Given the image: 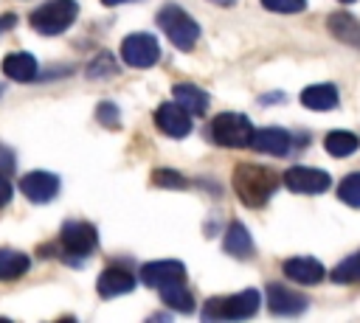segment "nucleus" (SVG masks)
<instances>
[{
	"mask_svg": "<svg viewBox=\"0 0 360 323\" xmlns=\"http://www.w3.org/2000/svg\"><path fill=\"white\" fill-rule=\"evenodd\" d=\"M31 258L22 250H11V247H0V281H17L28 272Z\"/></svg>",
	"mask_w": 360,
	"mask_h": 323,
	"instance_id": "obj_20",
	"label": "nucleus"
},
{
	"mask_svg": "<svg viewBox=\"0 0 360 323\" xmlns=\"http://www.w3.org/2000/svg\"><path fill=\"white\" fill-rule=\"evenodd\" d=\"M338 197H340L346 205L360 208V171L346 174V177L338 183Z\"/></svg>",
	"mask_w": 360,
	"mask_h": 323,
	"instance_id": "obj_25",
	"label": "nucleus"
},
{
	"mask_svg": "<svg viewBox=\"0 0 360 323\" xmlns=\"http://www.w3.org/2000/svg\"><path fill=\"white\" fill-rule=\"evenodd\" d=\"M360 146V138L346 132V129H335L323 138V149L332 154V157H349L354 149Z\"/></svg>",
	"mask_w": 360,
	"mask_h": 323,
	"instance_id": "obj_23",
	"label": "nucleus"
},
{
	"mask_svg": "<svg viewBox=\"0 0 360 323\" xmlns=\"http://www.w3.org/2000/svg\"><path fill=\"white\" fill-rule=\"evenodd\" d=\"M278 177L273 169L259 163H239L233 169V191L248 208H262L276 191Z\"/></svg>",
	"mask_w": 360,
	"mask_h": 323,
	"instance_id": "obj_1",
	"label": "nucleus"
},
{
	"mask_svg": "<svg viewBox=\"0 0 360 323\" xmlns=\"http://www.w3.org/2000/svg\"><path fill=\"white\" fill-rule=\"evenodd\" d=\"M138 278H141L146 286L160 289V286H166V284H177V281H183V278H186V267H183L180 261H172V258L149 261V264L141 267Z\"/></svg>",
	"mask_w": 360,
	"mask_h": 323,
	"instance_id": "obj_11",
	"label": "nucleus"
},
{
	"mask_svg": "<svg viewBox=\"0 0 360 323\" xmlns=\"http://www.w3.org/2000/svg\"><path fill=\"white\" fill-rule=\"evenodd\" d=\"M96 118H98V124H104V126H110V129H118L121 112H118V107H115V104L101 101V104L96 107Z\"/></svg>",
	"mask_w": 360,
	"mask_h": 323,
	"instance_id": "obj_29",
	"label": "nucleus"
},
{
	"mask_svg": "<svg viewBox=\"0 0 360 323\" xmlns=\"http://www.w3.org/2000/svg\"><path fill=\"white\" fill-rule=\"evenodd\" d=\"M104 6H121V3H135V0H101Z\"/></svg>",
	"mask_w": 360,
	"mask_h": 323,
	"instance_id": "obj_33",
	"label": "nucleus"
},
{
	"mask_svg": "<svg viewBox=\"0 0 360 323\" xmlns=\"http://www.w3.org/2000/svg\"><path fill=\"white\" fill-rule=\"evenodd\" d=\"M135 289V275L127 272L124 267H107L98 281H96V292L101 298H115V295H127Z\"/></svg>",
	"mask_w": 360,
	"mask_h": 323,
	"instance_id": "obj_15",
	"label": "nucleus"
},
{
	"mask_svg": "<svg viewBox=\"0 0 360 323\" xmlns=\"http://www.w3.org/2000/svg\"><path fill=\"white\" fill-rule=\"evenodd\" d=\"M121 59H124V65L138 67V70L152 67L160 59V45L152 34H129L121 42Z\"/></svg>",
	"mask_w": 360,
	"mask_h": 323,
	"instance_id": "obj_6",
	"label": "nucleus"
},
{
	"mask_svg": "<svg viewBox=\"0 0 360 323\" xmlns=\"http://www.w3.org/2000/svg\"><path fill=\"white\" fill-rule=\"evenodd\" d=\"M118 70V65L112 62V56L110 53H98L90 65H87V79H107V76H112Z\"/></svg>",
	"mask_w": 360,
	"mask_h": 323,
	"instance_id": "obj_26",
	"label": "nucleus"
},
{
	"mask_svg": "<svg viewBox=\"0 0 360 323\" xmlns=\"http://www.w3.org/2000/svg\"><path fill=\"white\" fill-rule=\"evenodd\" d=\"M340 3H354V0H340Z\"/></svg>",
	"mask_w": 360,
	"mask_h": 323,
	"instance_id": "obj_35",
	"label": "nucleus"
},
{
	"mask_svg": "<svg viewBox=\"0 0 360 323\" xmlns=\"http://www.w3.org/2000/svg\"><path fill=\"white\" fill-rule=\"evenodd\" d=\"M222 247H225V253H228V256H233V258H248V256L253 253L250 230H248L242 222H231V228L225 230Z\"/></svg>",
	"mask_w": 360,
	"mask_h": 323,
	"instance_id": "obj_19",
	"label": "nucleus"
},
{
	"mask_svg": "<svg viewBox=\"0 0 360 323\" xmlns=\"http://www.w3.org/2000/svg\"><path fill=\"white\" fill-rule=\"evenodd\" d=\"M172 95H174V101H177L183 110H188L191 115H202V112L208 110V95H205V90H200L197 84H174V87H172Z\"/></svg>",
	"mask_w": 360,
	"mask_h": 323,
	"instance_id": "obj_21",
	"label": "nucleus"
},
{
	"mask_svg": "<svg viewBox=\"0 0 360 323\" xmlns=\"http://www.w3.org/2000/svg\"><path fill=\"white\" fill-rule=\"evenodd\" d=\"M338 87L335 84H309L301 90V104L307 110H315V112H326V110H335L338 107Z\"/></svg>",
	"mask_w": 360,
	"mask_h": 323,
	"instance_id": "obj_18",
	"label": "nucleus"
},
{
	"mask_svg": "<svg viewBox=\"0 0 360 323\" xmlns=\"http://www.w3.org/2000/svg\"><path fill=\"white\" fill-rule=\"evenodd\" d=\"M20 191L25 194V199L42 205L51 202L59 194V177L51 171H28L20 177Z\"/></svg>",
	"mask_w": 360,
	"mask_h": 323,
	"instance_id": "obj_10",
	"label": "nucleus"
},
{
	"mask_svg": "<svg viewBox=\"0 0 360 323\" xmlns=\"http://www.w3.org/2000/svg\"><path fill=\"white\" fill-rule=\"evenodd\" d=\"M332 281H335V284H354V281H360V253L346 256V258L332 270Z\"/></svg>",
	"mask_w": 360,
	"mask_h": 323,
	"instance_id": "obj_24",
	"label": "nucleus"
},
{
	"mask_svg": "<svg viewBox=\"0 0 360 323\" xmlns=\"http://www.w3.org/2000/svg\"><path fill=\"white\" fill-rule=\"evenodd\" d=\"M211 3H217V6H233L236 0H211Z\"/></svg>",
	"mask_w": 360,
	"mask_h": 323,
	"instance_id": "obj_34",
	"label": "nucleus"
},
{
	"mask_svg": "<svg viewBox=\"0 0 360 323\" xmlns=\"http://www.w3.org/2000/svg\"><path fill=\"white\" fill-rule=\"evenodd\" d=\"M284 185L295 194H323L332 185V177L321 169H309V166H290L284 171Z\"/></svg>",
	"mask_w": 360,
	"mask_h": 323,
	"instance_id": "obj_8",
	"label": "nucleus"
},
{
	"mask_svg": "<svg viewBox=\"0 0 360 323\" xmlns=\"http://www.w3.org/2000/svg\"><path fill=\"white\" fill-rule=\"evenodd\" d=\"M211 138H214L217 146L242 149V146H250L253 124H250L248 115H242V112H219V115L211 121Z\"/></svg>",
	"mask_w": 360,
	"mask_h": 323,
	"instance_id": "obj_5",
	"label": "nucleus"
},
{
	"mask_svg": "<svg viewBox=\"0 0 360 323\" xmlns=\"http://www.w3.org/2000/svg\"><path fill=\"white\" fill-rule=\"evenodd\" d=\"M0 67H3V73H6L11 81H34V79H37V70H39L37 59H34L28 51H14V53H8Z\"/></svg>",
	"mask_w": 360,
	"mask_h": 323,
	"instance_id": "obj_16",
	"label": "nucleus"
},
{
	"mask_svg": "<svg viewBox=\"0 0 360 323\" xmlns=\"http://www.w3.org/2000/svg\"><path fill=\"white\" fill-rule=\"evenodd\" d=\"M160 298H163V303H166L169 309H174V312H183V315L194 312V298H191V292L183 286V281L160 286Z\"/></svg>",
	"mask_w": 360,
	"mask_h": 323,
	"instance_id": "obj_22",
	"label": "nucleus"
},
{
	"mask_svg": "<svg viewBox=\"0 0 360 323\" xmlns=\"http://www.w3.org/2000/svg\"><path fill=\"white\" fill-rule=\"evenodd\" d=\"M11 194H14V188H11V180H8V177L0 171V208H3V205H8Z\"/></svg>",
	"mask_w": 360,
	"mask_h": 323,
	"instance_id": "obj_30",
	"label": "nucleus"
},
{
	"mask_svg": "<svg viewBox=\"0 0 360 323\" xmlns=\"http://www.w3.org/2000/svg\"><path fill=\"white\" fill-rule=\"evenodd\" d=\"M259 301L262 298L256 289H242V292L225 295V298H208L202 306V317L205 320H245V317L256 315Z\"/></svg>",
	"mask_w": 360,
	"mask_h": 323,
	"instance_id": "obj_4",
	"label": "nucleus"
},
{
	"mask_svg": "<svg viewBox=\"0 0 360 323\" xmlns=\"http://www.w3.org/2000/svg\"><path fill=\"white\" fill-rule=\"evenodd\" d=\"M326 28L338 42H346L352 48H360V20H354L346 11H335L326 17Z\"/></svg>",
	"mask_w": 360,
	"mask_h": 323,
	"instance_id": "obj_17",
	"label": "nucleus"
},
{
	"mask_svg": "<svg viewBox=\"0 0 360 323\" xmlns=\"http://www.w3.org/2000/svg\"><path fill=\"white\" fill-rule=\"evenodd\" d=\"M290 132L287 129H278V126H264V129H253V138H250V149L262 152V154H273V157H281L290 152Z\"/></svg>",
	"mask_w": 360,
	"mask_h": 323,
	"instance_id": "obj_14",
	"label": "nucleus"
},
{
	"mask_svg": "<svg viewBox=\"0 0 360 323\" xmlns=\"http://www.w3.org/2000/svg\"><path fill=\"white\" fill-rule=\"evenodd\" d=\"M59 244L65 256H87L98 244V233L90 222H65L59 233Z\"/></svg>",
	"mask_w": 360,
	"mask_h": 323,
	"instance_id": "obj_7",
	"label": "nucleus"
},
{
	"mask_svg": "<svg viewBox=\"0 0 360 323\" xmlns=\"http://www.w3.org/2000/svg\"><path fill=\"white\" fill-rule=\"evenodd\" d=\"M267 306L273 315H301L307 309V298L284 284H267Z\"/></svg>",
	"mask_w": 360,
	"mask_h": 323,
	"instance_id": "obj_13",
	"label": "nucleus"
},
{
	"mask_svg": "<svg viewBox=\"0 0 360 323\" xmlns=\"http://www.w3.org/2000/svg\"><path fill=\"white\" fill-rule=\"evenodd\" d=\"M152 183L158 188H183L186 185V177L177 174V171H172V169H155L152 171Z\"/></svg>",
	"mask_w": 360,
	"mask_h": 323,
	"instance_id": "obj_27",
	"label": "nucleus"
},
{
	"mask_svg": "<svg viewBox=\"0 0 360 323\" xmlns=\"http://www.w3.org/2000/svg\"><path fill=\"white\" fill-rule=\"evenodd\" d=\"M14 22H17V17H14V14H3V17H0V37H3L6 31H11V28H14Z\"/></svg>",
	"mask_w": 360,
	"mask_h": 323,
	"instance_id": "obj_32",
	"label": "nucleus"
},
{
	"mask_svg": "<svg viewBox=\"0 0 360 323\" xmlns=\"http://www.w3.org/2000/svg\"><path fill=\"white\" fill-rule=\"evenodd\" d=\"M262 6L276 14H298L307 8V0H262Z\"/></svg>",
	"mask_w": 360,
	"mask_h": 323,
	"instance_id": "obj_28",
	"label": "nucleus"
},
{
	"mask_svg": "<svg viewBox=\"0 0 360 323\" xmlns=\"http://www.w3.org/2000/svg\"><path fill=\"white\" fill-rule=\"evenodd\" d=\"M281 272H284V278H290V281H295V284H304V286L321 284L323 275H326L323 264L315 261V258H309V256H292V258H287V261L281 264Z\"/></svg>",
	"mask_w": 360,
	"mask_h": 323,
	"instance_id": "obj_12",
	"label": "nucleus"
},
{
	"mask_svg": "<svg viewBox=\"0 0 360 323\" xmlns=\"http://www.w3.org/2000/svg\"><path fill=\"white\" fill-rule=\"evenodd\" d=\"M155 124L169 138H186L191 132V112L183 110L177 101H166L155 112Z\"/></svg>",
	"mask_w": 360,
	"mask_h": 323,
	"instance_id": "obj_9",
	"label": "nucleus"
},
{
	"mask_svg": "<svg viewBox=\"0 0 360 323\" xmlns=\"http://www.w3.org/2000/svg\"><path fill=\"white\" fill-rule=\"evenodd\" d=\"M155 20H158L160 31L169 37V42H172L174 48L191 51V48L197 45V39H200V25H197V20H194L191 14H186L180 6L166 3V6L158 11Z\"/></svg>",
	"mask_w": 360,
	"mask_h": 323,
	"instance_id": "obj_3",
	"label": "nucleus"
},
{
	"mask_svg": "<svg viewBox=\"0 0 360 323\" xmlns=\"http://www.w3.org/2000/svg\"><path fill=\"white\" fill-rule=\"evenodd\" d=\"M79 17V3L76 0H48L39 8L31 11L28 22L37 34L42 37H56L62 31H68Z\"/></svg>",
	"mask_w": 360,
	"mask_h": 323,
	"instance_id": "obj_2",
	"label": "nucleus"
},
{
	"mask_svg": "<svg viewBox=\"0 0 360 323\" xmlns=\"http://www.w3.org/2000/svg\"><path fill=\"white\" fill-rule=\"evenodd\" d=\"M0 171H14V152L0 143Z\"/></svg>",
	"mask_w": 360,
	"mask_h": 323,
	"instance_id": "obj_31",
	"label": "nucleus"
}]
</instances>
